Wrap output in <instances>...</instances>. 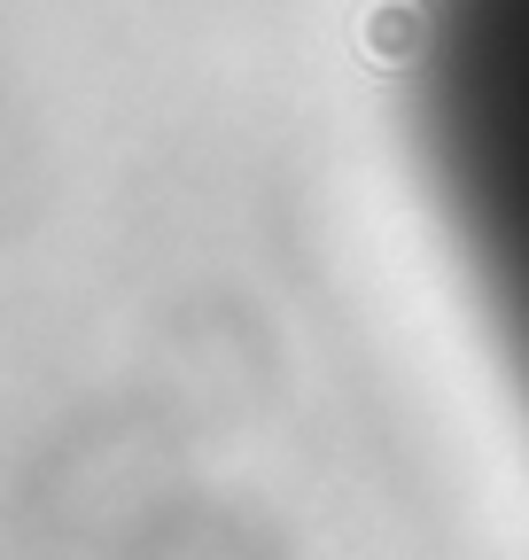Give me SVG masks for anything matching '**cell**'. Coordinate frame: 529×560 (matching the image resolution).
<instances>
[{
	"mask_svg": "<svg viewBox=\"0 0 529 560\" xmlns=\"http://www.w3.org/2000/svg\"><path fill=\"white\" fill-rule=\"evenodd\" d=\"M413 125L529 405V0H413Z\"/></svg>",
	"mask_w": 529,
	"mask_h": 560,
	"instance_id": "cell-1",
	"label": "cell"
}]
</instances>
